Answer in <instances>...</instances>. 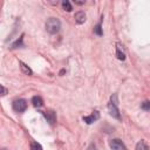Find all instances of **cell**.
Masks as SVG:
<instances>
[{"mask_svg": "<svg viewBox=\"0 0 150 150\" xmlns=\"http://www.w3.org/2000/svg\"><path fill=\"white\" fill-rule=\"evenodd\" d=\"M141 108L143 109V110H150V102L149 101H144L142 104H141Z\"/></svg>", "mask_w": 150, "mask_h": 150, "instance_id": "obj_15", "label": "cell"}, {"mask_svg": "<svg viewBox=\"0 0 150 150\" xmlns=\"http://www.w3.org/2000/svg\"><path fill=\"white\" fill-rule=\"evenodd\" d=\"M116 56L118 60H124L125 59V55L123 53V49H122V46L120 43H117V49H116Z\"/></svg>", "mask_w": 150, "mask_h": 150, "instance_id": "obj_10", "label": "cell"}, {"mask_svg": "<svg viewBox=\"0 0 150 150\" xmlns=\"http://www.w3.org/2000/svg\"><path fill=\"white\" fill-rule=\"evenodd\" d=\"M108 110H109V112H110V115L111 116H114V117H116V118H121V116H120V111H118V108H117V104L116 103H114V102H109L108 103Z\"/></svg>", "mask_w": 150, "mask_h": 150, "instance_id": "obj_3", "label": "cell"}, {"mask_svg": "<svg viewBox=\"0 0 150 150\" xmlns=\"http://www.w3.org/2000/svg\"><path fill=\"white\" fill-rule=\"evenodd\" d=\"M136 150H146V146H145V144H144L143 141H141V142L137 143V145H136Z\"/></svg>", "mask_w": 150, "mask_h": 150, "instance_id": "obj_16", "label": "cell"}, {"mask_svg": "<svg viewBox=\"0 0 150 150\" xmlns=\"http://www.w3.org/2000/svg\"><path fill=\"white\" fill-rule=\"evenodd\" d=\"M98 117H100V114H98L97 111H94L91 115H89V116H84V117H83V121H84L87 124H91V123L95 122Z\"/></svg>", "mask_w": 150, "mask_h": 150, "instance_id": "obj_6", "label": "cell"}, {"mask_svg": "<svg viewBox=\"0 0 150 150\" xmlns=\"http://www.w3.org/2000/svg\"><path fill=\"white\" fill-rule=\"evenodd\" d=\"M1 89H2V93H1V95H2V96H5V95L7 94V89H6L4 86H1Z\"/></svg>", "mask_w": 150, "mask_h": 150, "instance_id": "obj_17", "label": "cell"}, {"mask_svg": "<svg viewBox=\"0 0 150 150\" xmlns=\"http://www.w3.org/2000/svg\"><path fill=\"white\" fill-rule=\"evenodd\" d=\"M30 150H42V146L38 142H32L30 143Z\"/></svg>", "mask_w": 150, "mask_h": 150, "instance_id": "obj_14", "label": "cell"}, {"mask_svg": "<svg viewBox=\"0 0 150 150\" xmlns=\"http://www.w3.org/2000/svg\"><path fill=\"white\" fill-rule=\"evenodd\" d=\"M89 150H95V145H94V144H91V145L89 146Z\"/></svg>", "mask_w": 150, "mask_h": 150, "instance_id": "obj_19", "label": "cell"}, {"mask_svg": "<svg viewBox=\"0 0 150 150\" xmlns=\"http://www.w3.org/2000/svg\"><path fill=\"white\" fill-rule=\"evenodd\" d=\"M60 28H61V22L57 19L50 18V19L47 20V22H46V30L48 33L55 34V33H57L60 30Z\"/></svg>", "mask_w": 150, "mask_h": 150, "instance_id": "obj_1", "label": "cell"}, {"mask_svg": "<svg viewBox=\"0 0 150 150\" xmlns=\"http://www.w3.org/2000/svg\"><path fill=\"white\" fill-rule=\"evenodd\" d=\"M1 150H6V149H1Z\"/></svg>", "mask_w": 150, "mask_h": 150, "instance_id": "obj_20", "label": "cell"}, {"mask_svg": "<svg viewBox=\"0 0 150 150\" xmlns=\"http://www.w3.org/2000/svg\"><path fill=\"white\" fill-rule=\"evenodd\" d=\"M109 145H110V148H111V150H127L125 149V145L122 143V141H120V139H111L110 141V143H109Z\"/></svg>", "mask_w": 150, "mask_h": 150, "instance_id": "obj_4", "label": "cell"}, {"mask_svg": "<svg viewBox=\"0 0 150 150\" xmlns=\"http://www.w3.org/2000/svg\"><path fill=\"white\" fill-rule=\"evenodd\" d=\"M74 19H75L76 23L81 25V23H83V22L86 21V13H84V12H82V11H79L77 13H75Z\"/></svg>", "mask_w": 150, "mask_h": 150, "instance_id": "obj_7", "label": "cell"}, {"mask_svg": "<svg viewBox=\"0 0 150 150\" xmlns=\"http://www.w3.org/2000/svg\"><path fill=\"white\" fill-rule=\"evenodd\" d=\"M94 33H95L96 35H98V36H101V35L103 34V32H102V21H100V22L95 26V28H94Z\"/></svg>", "mask_w": 150, "mask_h": 150, "instance_id": "obj_11", "label": "cell"}, {"mask_svg": "<svg viewBox=\"0 0 150 150\" xmlns=\"http://www.w3.org/2000/svg\"><path fill=\"white\" fill-rule=\"evenodd\" d=\"M45 118L47 120V122H49V124H54L55 123V112L53 110H46L42 112Z\"/></svg>", "mask_w": 150, "mask_h": 150, "instance_id": "obj_5", "label": "cell"}, {"mask_svg": "<svg viewBox=\"0 0 150 150\" xmlns=\"http://www.w3.org/2000/svg\"><path fill=\"white\" fill-rule=\"evenodd\" d=\"M32 103H33V105H34L35 108H40V107H42V104H43V100H42L41 96H33Z\"/></svg>", "mask_w": 150, "mask_h": 150, "instance_id": "obj_8", "label": "cell"}, {"mask_svg": "<svg viewBox=\"0 0 150 150\" xmlns=\"http://www.w3.org/2000/svg\"><path fill=\"white\" fill-rule=\"evenodd\" d=\"M62 8L64 9V11H67V12H70L71 9H73V7H71V5H70V2L69 1H67V0H64V1H62Z\"/></svg>", "mask_w": 150, "mask_h": 150, "instance_id": "obj_12", "label": "cell"}, {"mask_svg": "<svg viewBox=\"0 0 150 150\" xmlns=\"http://www.w3.org/2000/svg\"><path fill=\"white\" fill-rule=\"evenodd\" d=\"M13 109H14L16 112H23V111L27 109V102H26V100L20 98V100L14 101V102H13Z\"/></svg>", "mask_w": 150, "mask_h": 150, "instance_id": "obj_2", "label": "cell"}, {"mask_svg": "<svg viewBox=\"0 0 150 150\" xmlns=\"http://www.w3.org/2000/svg\"><path fill=\"white\" fill-rule=\"evenodd\" d=\"M75 4H77V5H83V4H84V1H79V0H75Z\"/></svg>", "mask_w": 150, "mask_h": 150, "instance_id": "obj_18", "label": "cell"}, {"mask_svg": "<svg viewBox=\"0 0 150 150\" xmlns=\"http://www.w3.org/2000/svg\"><path fill=\"white\" fill-rule=\"evenodd\" d=\"M20 63V69H21V71L23 73V74H26V75H32L33 74V71H32V69L27 66V64H25L23 62H19Z\"/></svg>", "mask_w": 150, "mask_h": 150, "instance_id": "obj_9", "label": "cell"}, {"mask_svg": "<svg viewBox=\"0 0 150 150\" xmlns=\"http://www.w3.org/2000/svg\"><path fill=\"white\" fill-rule=\"evenodd\" d=\"M22 40H23V35H21L13 45H12V48H18V47H22Z\"/></svg>", "mask_w": 150, "mask_h": 150, "instance_id": "obj_13", "label": "cell"}]
</instances>
